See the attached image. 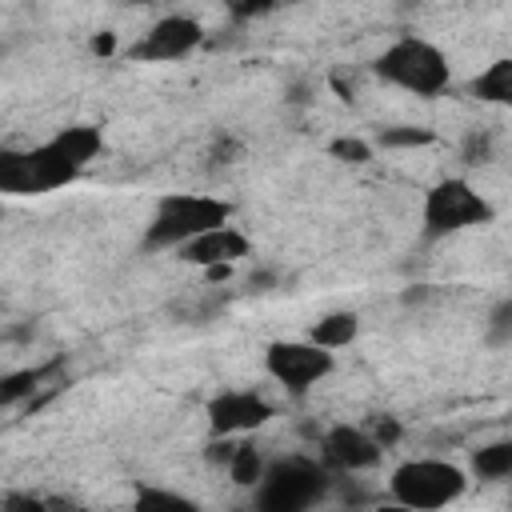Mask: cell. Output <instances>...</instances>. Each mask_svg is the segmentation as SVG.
<instances>
[{"instance_id":"277c9868","label":"cell","mask_w":512,"mask_h":512,"mask_svg":"<svg viewBox=\"0 0 512 512\" xmlns=\"http://www.w3.org/2000/svg\"><path fill=\"white\" fill-rule=\"evenodd\" d=\"M388 492H392V500L408 504L412 512H440V508L456 504L468 492V476L452 460L420 456V460H404L392 472Z\"/></svg>"},{"instance_id":"8fae6325","label":"cell","mask_w":512,"mask_h":512,"mask_svg":"<svg viewBox=\"0 0 512 512\" xmlns=\"http://www.w3.org/2000/svg\"><path fill=\"white\" fill-rule=\"evenodd\" d=\"M28 172H32V196H36V192H52V188L72 184L84 168H80V164H72V160H68L52 140H44V144L28 148Z\"/></svg>"},{"instance_id":"83f0119b","label":"cell","mask_w":512,"mask_h":512,"mask_svg":"<svg viewBox=\"0 0 512 512\" xmlns=\"http://www.w3.org/2000/svg\"><path fill=\"white\" fill-rule=\"evenodd\" d=\"M112 48H116V36H112V32L92 36V52H96V56H112Z\"/></svg>"},{"instance_id":"2e32d148","label":"cell","mask_w":512,"mask_h":512,"mask_svg":"<svg viewBox=\"0 0 512 512\" xmlns=\"http://www.w3.org/2000/svg\"><path fill=\"white\" fill-rule=\"evenodd\" d=\"M476 480H508L512 476V440H492L472 452Z\"/></svg>"},{"instance_id":"7c38bea8","label":"cell","mask_w":512,"mask_h":512,"mask_svg":"<svg viewBox=\"0 0 512 512\" xmlns=\"http://www.w3.org/2000/svg\"><path fill=\"white\" fill-rule=\"evenodd\" d=\"M128 512H200V504L176 488H164V484H132V504Z\"/></svg>"},{"instance_id":"d4e9b609","label":"cell","mask_w":512,"mask_h":512,"mask_svg":"<svg viewBox=\"0 0 512 512\" xmlns=\"http://www.w3.org/2000/svg\"><path fill=\"white\" fill-rule=\"evenodd\" d=\"M240 156V140L236 136H216L212 144V164H232Z\"/></svg>"},{"instance_id":"6da1fadb","label":"cell","mask_w":512,"mask_h":512,"mask_svg":"<svg viewBox=\"0 0 512 512\" xmlns=\"http://www.w3.org/2000/svg\"><path fill=\"white\" fill-rule=\"evenodd\" d=\"M372 72L392 84V88H404L420 100H432L448 88L452 80V64L444 56V48H436L432 40L416 36V32H404L396 36L376 60H372Z\"/></svg>"},{"instance_id":"7402d4cb","label":"cell","mask_w":512,"mask_h":512,"mask_svg":"<svg viewBox=\"0 0 512 512\" xmlns=\"http://www.w3.org/2000/svg\"><path fill=\"white\" fill-rule=\"evenodd\" d=\"M328 156L340 160V164H368L372 160V144L360 140V136H336L328 144Z\"/></svg>"},{"instance_id":"4316f807","label":"cell","mask_w":512,"mask_h":512,"mask_svg":"<svg viewBox=\"0 0 512 512\" xmlns=\"http://www.w3.org/2000/svg\"><path fill=\"white\" fill-rule=\"evenodd\" d=\"M236 20H252V16H264V12H272V4H232L228 8Z\"/></svg>"},{"instance_id":"4fadbf2b","label":"cell","mask_w":512,"mask_h":512,"mask_svg":"<svg viewBox=\"0 0 512 512\" xmlns=\"http://www.w3.org/2000/svg\"><path fill=\"white\" fill-rule=\"evenodd\" d=\"M72 164H88V160H96L100 152H104V132L96 128V124H68V128H60L56 136H48Z\"/></svg>"},{"instance_id":"9a60e30c","label":"cell","mask_w":512,"mask_h":512,"mask_svg":"<svg viewBox=\"0 0 512 512\" xmlns=\"http://www.w3.org/2000/svg\"><path fill=\"white\" fill-rule=\"evenodd\" d=\"M360 336V316L356 312H324L312 328H308V340L336 352V348H348L352 340Z\"/></svg>"},{"instance_id":"d6986e66","label":"cell","mask_w":512,"mask_h":512,"mask_svg":"<svg viewBox=\"0 0 512 512\" xmlns=\"http://www.w3.org/2000/svg\"><path fill=\"white\" fill-rule=\"evenodd\" d=\"M0 192H12V196H32L28 152H16V148H0Z\"/></svg>"},{"instance_id":"cb8c5ba5","label":"cell","mask_w":512,"mask_h":512,"mask_svg":"<svg viewBox=\"0 0 512 512\" xmlns=\"http://www.w3.org/2000/svg\"><path fill=\"white\" fill-rule=\"evenodd\" d=\"M368 436H372L380 448H392V444H400L404 428H400V420H396V416H376V420H372V428H368Z\"/></svg>"},{"instance_id":"e0dca14e","label":"cell","mask_w":512,"mask_h":512,"mask_svg":"<svg viewBox=\"0 0 512 512\" xmlns=\"http://www.w3.org/2000/svg\"><path fill=\"white\" fill-rule=\"evenodd\" d=\"M56 368H60V360H48V364H36V368H24V372H8L4 384H0V404H16V400L32 396Z\"/></svg>"},{"instance_id":"ffe728a7","label":"cell","mask_w":512,"mask_h":512,"mask_svg":"<svg viewBox=\"0 0 512 512\" xmlns=\"http://www.w3.org/2000/svg\"><path fill=\"white\" fill-rule=\"evenodd\" d=\"M376 140L384 148H424V144L436 140V132L432 128H420V124H388V128L376 132Z\"/></svg>"},{"instance_id":"5b68a950","label":"cell","mask_w":512,"mask_h":512,"mask_svg":"<svg viewBox=\"0 0 512 512\" xmlns=\"http://www.w3.org/2000/svg\"><path fill=\"white\" fill-rule=\"evenodd\" d=\"M328 492V472L308 456H288L268 464L256 484L252 512H312Z\"/></svg>"},{"instance_id":"8992f818","label":"cell","mask_w":512,"mask_h":512,"mask_svg":"<svg viewBox=\"0 0 512 512\" xmlns=\"http://www.w3.org/2000/svg\"><path fill=\"white\" fill-rule=\"evenodd\" d=\"M336 352L312 344V340H272L264 348V372L292 396H304L312 384L332 376Z\"/></svg>"},{"instance_id":"9c48e42d","label":"cell","mask_w":512,"mask_h":512,"mask_svg":"<svg viewBox=\"0 0 512 512\" xmlns=\"http://www.w3.org/2000/svg\"><path fill=\"white\" fill-rule=\"evenodd\" d=\"M320 456L328 468L336 472H368L380 464L384 448L368 436V428H352V424H332L320 436Z\"/></svg>"},{"instance_id":"7a4b0ae2","label":"cell","mask_w":512,"mask_h":512,"mask_svg":"<svg viewBox=\"0 0 512 512\" xmlns=\"http://www.w3.org/2000/svg\"><path fill=\"white\" fill-rule=\"evenodd\" d=\"M232 220V204L220 196H200V192H172L156 204L148 228H144V248L160 252V248H184L188 240L224 228Z\"/></svg>"},{"instance_id":"44dd1931","label":"cell","mask_w":512,"mask_h":512,"mask_svg":"<svg viewBox=\"0 0 512 512\" xmlns=\"http://www.w3.org/2000/svg\"><path fill=\"white\" fill-rule=\"evenodd\" d=\"M484 340H488L492 348H508V344H512V296H504V300L492 308L488 328H484Z\"/></svg>"},{"instance_id":"484cf974","label":"cell","mask_w":512,"mask_h":512,"mask_svg":"<svg viewBox=\"0 0 512 512\" xmlns=\"http://www.w3.org/2000/svg\"><path fill=\"white\" fill-rule=\"evenodd\" d=\"M236 444H240V440H212L204 456H208L212 464H224V468H228V460H232V452H236Z\"/></svg>"},{"instance_id":"603a6c76","label":"cell","mask_w":512,"mask_h":512,"mask_svg":"<svg viewBox=\"0 0 512 512\" xmlns=\"http://www.w3.org/2000/svg\"><path fill=\"white\" fill-rule=\"evenodd\" d=\"M460 160L464 164H488L492 160V132L488 128H472L468 136H464V144H460Z\"/></svg>"},{"instance_id":"ac0fdd59","label":"cell","mask_w":512,"mask_h":512,"mask_svg":"<svg viewBox=\"0 0 512 512\" xmlns=\"http://www.w3.org/2000/svg\"><path fill=\"white\" fill-rule=\"evenodd\" d=\"M264 472H268V464H264L260 448L248 444V440H240L236 452H232V460H228V476H232V484H240V488H256V484L264 480Z\"/></svg>"},{"instance_id":"3957f363","label":"cell","mask_w":512,"mask_h":512,"mask_svg":"<svg viewBox=\"0 0 512 512\" xmlns=\"http://www.w3.org/2000/svg\"><path fill=\"white\" fill-rule=\"evenodd\" d=\"M496 220V208L484 192H476L464 176H444L424 192L420 204V232L424 240H444L468 228H484Z\"/></svg>"},{"instance_id":"f546056e","label":"cell","mask_w":512,"mask_h":512,"mask_svg":"<svg viewBox=\"0 0 512 512\" xmlns=\"http://www.w3.org/2000/svg\"><path fill=\"white\" fill-rule=\"evenodd\" d=\"M372 512H412V508L400 504V500H388V504H380V508H372Z\"/></svg>"},{"instance_id":"52a82bcc","label":"cell","mask_w":512,"mask_h":512,"mask_svg":"<svg viewBox=\"0 0 512 512\" xmlns=\"http://www.w3.org/2000/svg\"><path fill=\"white\" fill-rule=\"evenodd\" d=\"M272 420V404L256 388H224L208 400V428L212 440H236Z\"/></svg>"},{"instance_id":"ba28073f","label":"cell","mask_w":512,"mask_h":512,"mask_svg":"<svg viewBox=\"0 0 512 512\" xmlns=\"http://www.w3.org/2000/svg\"><path fill=\"white\" fill-rule=\"evenodd\" d=\"M200 40H204L200 20L172 12V16H160V20L140 36V44L128 48V56H132V60H144V64H168V60L188 56Z\"/></svg>"},{"instance_id":"f1b7e54d","label":"cell","mask_w":512,"mask_h":512,"mask_svg":"<svg viewBox=\"0 0 512 512\" xmlns=\"http://www.w3.org/2000/svg\"><path fill=\"white\" fill-rule=\"evenodd\" d=\"M44 512H84L80 504L72 500H56V496H44Z\"/></svg>"},{"instance_id":"30bf717a","label":"cell","mask_w":512,"mask_h":512,"mask_svg":"<svg viewBox=\"0 0 512 512\" xmlns=\"http://www.w3.org/2000/svg\"><path fill=\"white\" fill-rule=\"evenodd\" d=\"M252 252V240L236 228V224H224V228H212V232H204V236H196V240H188L176 256L184 260V264H196V268H232L236 260H244Z\"/></svg>"},{"instance_id":"5bb4252c","label":"cell","mask_w":512,"mask_h":512,"mask_svg":"<svg viewBox=\"0 0 512 512\" xmlns=\"http://www.w3.org/2000/svg\"><path fill=\"white\" fill-rule=\"evenodd\" d=\"M468 92L484 104H500V108H512V56L504 60H492L480 76H472Z\"/></svg>"}]
</instances>
